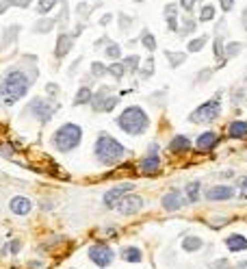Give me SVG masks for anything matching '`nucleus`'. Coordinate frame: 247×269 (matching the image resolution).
<instances>
[{
  "label": "nucleus",
  "mask_w": 247,
  "mask_h": 269,
  "mask_svg": "<svg viewBox=\"0 0 247 269\" xmlns=\"http://www.w3.org/2000/svg\"><path fill=\"white\" fill-rule=\"evenodd\" d=\"M80 141H82V128L76 126V124H63L52 137V143H54L58 152H72L74 148L80 146Z\"/></svg>",
  "instance_id": "4"
},
{
  "label": "nucleus",
  "mask_w": 247,
  "mask_h": 269,
  "mask_svg": "<svg viewBox=\"0 0 247 269\" xmlns=\"http://www.w3.org/2000/svg\"><path fill=\"white\" fill-rule=\"evenodd\" d=\"M139 63H141L139 55H130V57L124 59V68H126L128 72H136L139 70Z\"/></svg>",
  "instance_id": "31"
},
{
  "label": "nucleus",
  "mask_w": 247,
  "mask_h": 269,
  "mask_svg": "<svg viewBox=\"0 0 247 269\" xmlns=\"http://www.w3.org/2000/svg\"><path fill=\"white\" fill-rule=\"evenodd\" d=\"M30 113H35L37 115V120H42V122H48L50 117H52V113H54V104H50V102H46V100H42V98H37V100H32L30 102Z\"/></svg>",
  "instance_id": "13"
},
{
  "label": "nucleus",
  "mask_w": 247,
  "mask_h": 269,
  "mask_svg": "<svg viewBox=\"0 0 247 269\" xmlns=\"http://www.w3.org/2000/svg\"><path fill=\"white\" fill-rule=\"evenodd\" d=\"M4 3H6V5H13V3H18V0H4Z\"/></svg>",
  "instance_id": "50"
},
{
  "label": "nucleus",
  "mask_w": 247,
  "mask_h": 269,
  "mask_svg": "<svg viewBox=\"0 0 247 269\" xmlns=\"http://www.w3.org/2000/svg\"><path fill=\"white\" fill-rule=\"evenodd\" d=\"M91 74H94L96 78L106 76V74H108V65H104V63H100V61H96L94 65H91Z\"/></svg>",
  "instance_id": "32"
},
{
  "label": "nucleus",
  "mask_w": 247,
  "mask_h": 269,
  "mask_svg": "<svg viewBox=\"0 0 247 269\" xmlns=\"http://www.w3.org/2000/svg\"><path fill=\"white\" fill-rule=\"evenodd\" d=\"M219 141H221V137L217 133H212V130H204V133L198 137V141H195V148H198L200 152H212V150L219 146Z\"/></svg>",
  "instance_id": "12"
},
{
  "label": "nucleus",
  "mask_w": 247,
  "mask_h": 269,
  "mask_svg": "<svg viewBox=\"0 0 247 269\" xmlns=\"http://www.w3.org/2000/svg\"><path fill=\"white\" fill-rule=\"evenodd\" d=\"M217 3L221 5V11H226V13H230L234 9V0H217Z\"/></svg>",
  "instance_id": "42"
},
{
  "label": "nucleus",
  "mask_w": 247,
  "mask_h": 269,
  "mask_svg": "<svg viewBox=\"0 0 247 269\" xmlns=\"http://www.w3.org/2000/svg\"><path fill=\"white\" fill-rule=\"evenodd\" d=\"M234 172L232 169H226V172H219V178H232Z\"/></svg>",
  "instance_id": "45"
},
{
  "label": "nucleus",
  "mask_w": 247,
  "mask_h": 269,
  "mask_svg": "<svg viewBox=\"0 0 247 269\" xmlns=\"http://www.w3.org/2000/svg\"><path fill=\"white\" fill-rule=\"evenodd\" d=\"M104 55H106L108 59H113V61H117V59L122 57V48H120V46H117V44L110 42V44L106 46V50H104Z\"/></svg>",
  "instance_id": "35"
},
{
  "label": "nucleus",
  "mask_w": 247,
  "mask_h": 269,
  "mask_svg": "<svg viewBox=\"0 0 247 269\" xmlns=\"http://www.w3.org/2000/svg\"><path fill=\"white\" fill-rule=\"evenodd\" d=\"M120 20H122V29H126V26H130V22H132V20L126 16H120Z\"/></svg>",
  "instance_id": "46"
},
{
  "label": "nucleus",
  "mask_w": 247,
  "mask_h": 269,
  "mask_svg": "<svg viewBox=\"0 0 247 269\" xmlns=\"http://www.w3.org/2000/svg\"><path fill=\"white\" fill-rule=\"evenodd\" d=\"M106 98H108V87H102L98 94H94V98H91V107H94V111H102Z\"/></svg>",
  "instance_id": "26"
},
{
  "label": "nucleus",
  "mask_w": 247,
  "mask_h": 269,
  "mask_svg": "<svg viewBox=\"0 0 247 269\" xmlns=\"http://www.w3.org/2000/svg\"><path fill=\"white\" fill-rule=\"evenodd\" d=\"M184 204H186V198H184V193H182L180 189H172V191H167L165 195H162V200H160L162 211H167V213L180 211Z\"/></svg>",
  "instance_id": "10"
},
{
  "label": "nucleus",
  "mask_w": 247,
  "mask_h": 269,
  "mask_svg": "<svg viewBox=\"0 0 247 269\" xmlns=\"http://www.w3.org/2000/svg\"><path fill=\"white\" fill-rule=\"evenodd\" d=\"M240 24H243V29L247 31V9H245L243 13H240Z\"/></svg>",
  "instance_id": "47"
},
{
  "label": "nucleus",
  "mask_w": 247,
  "mask_h": 269,
  "mask_svg": "<svg viewBox=\"0 0 247 269\" xmlns=\"http://www.w3.org/2000/svg\"><path fill=\"white\" fill-rule=\"evenodd\" d=\"M182 193H184V198H186V204H198L200 198H202V182L200 180L188 182Z\"/></svg>",
  "instance_id": "18"
},
{
  "label": "nucleus",
  "mask_w": 247,
  "mask_h": 269,
  "mask_svg": "<svg viewBox=\"0 0 247 269\" xmlns=\"http://www.w3.org/2000/svg\"><path fill=\"white\" fill-rule=\"evenodd\" d=\"M146 65H148V68H143V70H141V76H143V78H150V76L154 74V59H150Z\"/></svg>",
  "instance_id": "41"
},
{
  "label": "nucleus",
  "mask_w": 247,
  "mask_h": 269,
  "mask_svg": "<svg viewBox=\"0 0 247 269\" xmlns=\"http://www.w3.org/2000/svg\"><path fill=\"white\" fill-rule=\"evenodd\" d=\"M120 256H122V260H126V263H141L143 252L139 250V247H134V245H126V247H122Z\"/></svg>",
  "instance_id": "19"
},
{
  "label": "nucleus",
  "mask_w": 247,
  "mask_h": 269,
  "mask_svg": "<svg viewBox=\"0 0 247 269\" xmlns=\"http://www.w3.org/2000/svg\"><path fill=\"white\" fill-rule=\"evenodd\" d=\"M94 152H96V159L100 161L102 165H115V163H120L124 156H126V148H124L115 137L100 133V137L96 139Z\"/></svg>",
  "instance_id": "2"
},
{
  "label": "nucleus",
  "mask_w": 247,
  "mask_h": 269,
  "mask_svg": "<svg viewBox=\"0 0 247 269\" xmlns=\"http://www.w3.org/2000/svg\"><path fill=\"white\" fill-rule=\"evenodd\" d=\"M165 59L169 61L172 68H180L186 61V52H174V50H165Z\"/></svg>",
  "instance_id": "23"
},
{
  "label": "nucleus",
  "mask_w": 247,
  "mask_h": 269,
  "mask_svg": "<svg viewBox=\"0 0 247 269\" xmlns=\"http://www.w3.org/2000/svg\"><path fill=\"white\" fill-rule=\"evenodd\" d=\"M108 74L113 76V78H117V81H120V78L126 74V68H124V63H113V65H108Z\"/></svg>",
  "instance_id": "34"
},
{
  "label": "nucleus",
  "mask_w": 247,
  "mask_h": 269,
  "mask_svg": "<svg viewBox=\"0 0 247 269\" xmlns=\"http://www.w3.org/2000/svg\"><path fill=\"white\" fill-rule=\"evenodd\" d=\"M91 98H94L91 89L89 87H80L78 89V94H76V98H74V104H87V102H91Z\"/></svg>",
  "instance_id": "29"
},
{
  "label": "nucleus",
  "mask_w": 247,
  "mask_h": 269,
  "mask_svg": "<svg viewBox=\"0 0 247 269\" xmlns=\"http://www.w3.org/2000/svg\"><path fill=\"white\" fill-rule=\"evenodd\" d=\"M240 50H243V44H240V42H230V44H226V48H224V61H230V59H234L236 55H240Z\"/></svg>",
  "instance_id": "25"
},
{
  "label": "nucleus",
  "mask_w": 247,
  "mask_h": 269,
  "mask_svg": "<svg viewBox=\"0 0 247 269\" xmlns=\"http://www.w3.org/2000/svg\"><path fill=\"white\" fill-rule=\"evenodd\" d=\"M195 29H198V20L191 18V16L186 13V16L182 18V24H180V31H178V33H180L182 37H184V35H193Z\"/></svg>",
  "instance_id": "21"
},
{
  "label": "nucleus",
  "mask_w": 247,
  "mask_h": 269,
  "mask_svg": "<svg viewBox=\"0 0 247 269\" xmlns=\"http://www.w3.org/2000/svg\"><path fill=\"white\" fill-rule=\"evenodd\" d=\"M224 243H226L228 250L234 252V254H238V252H247V237H245V234H238V232L228 234V237L224 239Z\"/></svg>",
  "instance_id": "15"
},
{
  "label": "nucleus",
  "mask_w": 247,
  "mask_h": 269,
  "mask_svg": "<svg viewBox=\"0 0 247 269\" xmlns=\"http://www.w3.org/2000/svg\"><path fill=\"white\" fill-rule=\"evenodd\" d=\"M141 44L146 46V50H150V52L156 50V39H154V35L150 31H143L141 33Z\"/></svg>",
  "instance_id": "30"
},
{
  "label": "nucleus",
  "mask_w": 247,
  "mask_h": 269,
  "mask_svg": "<svg viewBox=\"0 0 247 269\" xmlns=\"http://www.w3.org/2000/svg\"><path fill=\"white\" fill-rule=\"evenodd\" d=\"M89 258H91V263H96L98 267H108L115 258V252L110 250L106 243H94L89 247Z\"/></svg>",
  "instance_id": "6"
},
{
  "label": "nucleus",
  "mask_w": 247,
  "mask_h": 269,
  "mask_svg": "<svg viewBox=\"0 0 247 269\" xmlns=\"http://www.w3.org/2000/svg\"><path fill=\"white\" fill-rule=\"evenodd\" d=\"M206 44H208V35H200L186 44V52H202Z\"/></svg>",
  "instance_id": "27"
},
{
  "label": "nucleus",
  "mask_w": 247,
  "mask_h": 269,
  "mask_svg": "<svg viewBox=\"0 0 247 269\" xmlns=\"http://www.w3.org/2000/svg\"><path fill=\"white\" fill-rule=\"evenodd\" d=\"M169 18H178V5L176 3H169L165 7V20H169Z\"/></svg>",
  "instance_id": "38"
},
{
  "label": "nucleus",
  "mask_w": 247,
  "mask_h": 269,
  "mask_svg": "<svg viewBox=\"0 0 247 269\" xmlns=\"http://www.w3.org/2000/svg\"><path fill=\"white\" fill-rule=\"evenodd\" d=\"M100 22H102V24H108V22H110V16H104V18L100 20Z\"/></svg>",
  "instance_id": "48"
},
{
  "label": "nucleus",
  "mask_w": 247,
  "mask_h": 269,
  "mask_svg": "<svg viewBox=\"0 0 247 269\" xmlns=\"http://www.w3.org/2000/svg\"><path fill=\"white\" fill-rule=\"evenodd\" d=\"M240 198L247 200V176H245L243 180H240Z\"/></svg>",
  "instance_id": "43"
},
{
  "label": "nucleus",
  "mask_w": 247,
  "mask_h": 269,
  "mask_svg": "<svg viewBox=\"0 0 247 269\" xmlns=\"http://www.w3.org/2000/svg\"><path fill=\"white\" fill-rule=\"evenodd\" d=\"M167 150L172 154H186L188 150H191V139H188L186 135H174L172 141H169Z\"/></svg>",
  "instance_id": "14"
},
{
  "label": "nucleus",
  "mask_w": 247,
  "mask_h": 269,
  "mask_svg": "<svg viewBox=\"0 0 247 269\" xmlns=\"http://www.w3.org/2000/svg\"><path fill=\"white\" fill-rule=\"evenodd\" d=\"M20 245H22V243H20V241H13V243H11V247H9V250H11V254H18V252H20Z\"/></svg>",
  "instance_id": "44"
},
{
  "label": "nucleus",
  "mask_w": 247,
  "mask_h": 269,
  "mask_svg": "<svg viewBox=\"0 0 247 269\" xmlns=\"http://www.w3.org/2000/svg\"><path fill=\"white\" fill-rule=\"evenodd\" d=\"M212 74H214V68H202L193 78V87H202V85H206L212 78Z\"/></svg>",
  "instance_id": "22"
},
{
  "label": "nucleus",
  "mask_w": 247,
  "mask_h": 269,
  "mask_svg": "<svg viewBox=\"0 0 247 269\" xmlns=\"http://www.w3.org/2000/svg\"><path fill=\"white\" fill-rule=\"evenodd\" d=\"M202 247H204V239H200V237H195V234H188V237L182 239V250L188 252V254H193V252H200Z\"/></svg>",
  "instance_id": "20"
},
{
  "label": "nucleus",
  "mask_w": 247,
  "mask_h": 269,
  "mask_svg": "<svg viewBox=\"0 0 247 269\" xmlns=\"http://www.w3.org/2000/svg\"><path fill=\"white\" fill-rule=\"evenodd\" d=\"M139 167H141V172L143 174H156L160 169V156H158V143H150V148H148V154L141 159L139 163Z\"/></svg>",
  "instance_id": "8"
},
{
  "label": "nucleus",
  "mask_w": 247,
  "mask_h": 269,
  "mask_svg": "<svg viewBox=\"0 0 247 269\" xmlns=\"http://www.w3.org/2000/svg\"><path fill=\"white\" fill-rule=\"evenodd\" d=\"M228 137L230 139H247V122L245 120H234L228 124Z\"/></svg>",
  "instance_id": "16"
},
{
  "label": "nucleus",
  "mask_w": 247,
  "mask_h": 269,
  "mask_svg": "<svg viewBox=\"0 0 247 269\" xmlns=\"http://www.w3.org/2000/svg\"><path fill=\"white\" fill-rule=\"evenodd\" d=\"M28 87H30V78L26 76V72L11 70L9 74H4L2 81H0V100H2V104L18 102L20 98H24Z\"/></svg>",
  "instance_id": "1"
},
{
  "label": "nucleus",
  "mask_w": 247,
  "mask_h": 269,
  "mask_svg": "<svg viewBox=\"0 0 247 269\" xmlns=\"http://www.w3.org/2000/svg\"><path fill=\"white\" fill-rule=\"evenodd\" d=\"M56 0H39V13H48L54 7Z\"/></svg>",
  "instance_id": "40"
},
{
  "label": "nucleus",
  "mask_w": 247,
  "mask_h": 269,
  "mask_svg": "<svg viewBox=\"0 0 247 269\" xmlns=\"http://www.w3.org/2000/svg\"><path fill=\"white\" fill-rule=\"evenodd\" d=\"M117 126L126 135L139 137L150 128V117L141 107H126L122 111V115L117 117Z\"/></svg>",
  "instance_id": "3"
},
{
  "label": "nucleus",
  "mask_w": 247,
  "mask_h": 269,
  "mask_svg": "<svg viewBox=\"0 0 247 269\" xmlns=\"http://www.w3.org/2000/svg\"><path fill=\"white\" fill-rule=\"evenodd\" d=\"M141 208H143V198L141 195H134V193L124 195L120 200V204H117V211L122 215H134V213H139Z\"/></svg>",
  "instance_id": "11"
},
{
  "label": "nucleus",
  "mask_w": 247,
  "mask_h": 269,
  "mask_svg": "<svg viewBox=\"0 0 247 269\" xmlns=\"http://www.w3.org/2000/svg\"><path fill=\"white\" fill-rule=\"evenodd\" d=\"M214 13H217V11H214L212 5H202L198 20H200V22H210V20H214Z\"/></svg>",
  "instance_id": "28"
},
{
  "label": "nucleus",
  "mask_w": 247,
  "mask_h": 269,
  "mask_svg": "<svg viewBox=\"0 0 247 269\" xmlns=\"http://www.w3.org/2000/svg\"><path fill=\"white\" fill-rule=\"evenodd\" d=\"M134 3H143V0H134Z\"/></svg>",
  "instance_id": "52"
},
{
  "label": "nucleus",
  "mask_w": 247,
  "mask_h": 269,
  "mask_svg": "<svg viewBox=\"0 0 247 269\" xmlns=\"http://www.w3.org/2000/svg\"><path fill=\"white\" fill-rule=\"evenodd\" d=\"M232 198H236V189L232 185H214L204 191V200L208 202H228Z\"/></svg>",
  "instance_id": "7"
},
{
  "label": "nucleus",
  "mask_w": 247,
  "mask_h": 269,
  "mask_svg": "<svg viewBox=\"0 0 247 269\" xmlns=\"http://www.w3.org/2000/svg\"><path fill=\"white\" fill-rule=\"evenodd\" d=\"M195 3H198V0H180L178 7H180V9H184L186 13H193V9H195Z\"/></svg>",
  "instance_id": "39"
},
{
  "label": "nucleus",
  "mask_w": 247,
  "mask_h": 269,
  "mask_svg": "<svg viewBox=\"0 0 247 269\" xmlns=\"http://www.w3.org/2000/svg\"><path fill=\"white\" fill-rule=\"evenodd\" d=\"M230 96H232V102L238 104V102H245L247 91H245V87H232L230 89Z\"/></svg>",
  "instance_id": "33"
},
{
  "label": "nucleus",
  "mask_w": 247,
  "mask_h": 269,
  "mask_svg": "<svg viewBox=\"0 0 247 269\" xmlns=\"http://www.w3.org/2000/svg\"><path fill=\"white\" fill-rule=\"evenodd\" d=\"M236 269H247V260H243V263H238Z\"/></svg>",
  "instance_id": "49"
},
{
  "label": "nucleus",
  "mask_w": 247,
  "mask_h": 269,
  "mask_svg": "<svg viewBox=\"0 0 247 269\" xmlns=\"http://www.w3.org/2000/svg\"><path fill=\"white\" fill-rule=\"evenodd\" d=\"M132 189H134L132 182H122V185H117V187H110L108 191L104 193V206L106 208H117L120 200L124 198V195H128Z\"/></svg>",
  "instance_id": "9"
},
{
  "label": "nucleus",
  "mask_w": 247,
  "mask_h": 269,
  "mask_svg": "<svg viewBox=\"0 0 247 269\" xmlns=\"http://www.w3.org/2000/svg\"><path fill=\"white\" fill-rule=\"evenodd\" d=\"M117 102H120V98H117V96H108L106 100H104L102 111H113V109L117 107Z\"/></svg>",
  "instance_id": "37"
},
{
  "label": "nucleus",
  "mask_w": 247,
  "mask_h": 269,
  "mask_svg": "<svg viewBox=\"0 0 247 269\" xmlns=\"http://www.w3.org/2000/svg\"><path fill=\"white\" fill-rule=\"evenodd\" d=\"M219 94L210 98V100H206L204 104H200L198 109L191 111V115H188V122L191 124H212L217 117L221 115V100H219Z\"/></svg>",
  "instance_id": "5"
},
{
  "label": "nucleus",
  "mask_w": 247,
  "mask_h": 269,
  "mask_svg": "<svg viewBox=\"0 0 247 269\" xmlns=\"http://www.w3.org/2000/svg\"><path fill=\"white\" fill-rule=\"evenodd\" d=\"M9 208H11V213H16V215H28L32 208V202L28 198H24V195H18V198L11 200Z\"/></svg>",
  "instance_id": "17"
},
{
  "label": "nucleus",
  "mask_w": 247,
  "mask_h": 269,
  "mask_svg": "<svg viewBox=\"0 0 247 269\" xmlns=\"http://www.w3.org/2000/svg\"><path fill=\"white\" fill-rule=\"evenodd\" d=\"M243 81H245V85H247V70H245V76H243Z\"/></svg>",
  "instance_id": "51"
},
{
  "label": "nucleus",
  "mask_w": 247,
  "mask_h": 269,
  "mask_svg": "<svg viewBox=\"0 0 247 269\" xmlns=\"http://www.w3.org/2000/svg\"><path fill=\"white\" fill-rule=\"evenodd\" d=\"M72 48V37L70 35H58V42H56V57L61 59L70 52Z\"/></svg>",
  "instance_id": "24"
},
{
  "label": "nucleus",
  "mask_w": 247,
  "mask_h": 269,
  "mask_svg": "<svg viewBox=\"0 0 247 269\" xmlns=\"http://www.w3.org/2000/svg\"><path fill=\"white\" fill-rule=\"evenodd\" d=\"M208 267L210 269H232V265H230V260H228L226 256L224 258H214V260H210V263H208Z\"/></svg>",
  "instance_id": "36"
}]
</instances>
